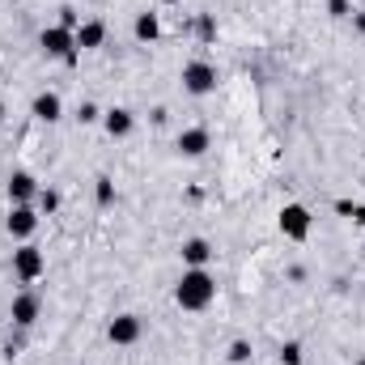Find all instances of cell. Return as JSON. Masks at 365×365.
Segmentation results:
<instances>
[{"mask_svg":"<svg viewBox=\"0 0 365 365\" xmlns=\"http://www.w3.org/2000/svg\"><path fill=\"white\" fill-rule=\"evenodd\" d=\"M212 297H217V280H212L208 268H187L175 284V302L182 310H208Z\"/></svg>","mask_w":365,"mask_h":365,"instance_id":"cell-1","label":"cell"},{"mask_svg":"<svg viewBox=\"0 0 365 365\" xmlns=\"http://www.w3.org/2000/svg\"><path fill=\"white\" fill-rule=\"evenodd\" d=\"M38 47H43L51 60H64V64H73V60H77V30L47 26V30L38 34Z\"/></svg>","mask_w":365,"mask_h":365,"instance_id":"cell-2","label":"cell"},{"mask_svg":"<svg viewBox=\"0 0 365 365\" xmlns=\"http://www.w3.org/2000/svg\"><path fill=\"white\" fill-rule=\"evenodd\" d=\"M43 272H47V255H43L34 242H21V247L13 251V276L30 284V280H38Z\"/></svg>","mask_w":365,"mask_h":365,"instance_id":"cell-3","label":"cell"},{"mask_svg":"<svg viewBox=\"0 0 365 365\" xmlns=\"http://www.w3.org/2000/svg\"><path fill=\"white\" fill-rule=\"evenodd\" d=\"M182 90L195 93V98L212 93L217 90V68H212L208 60H191V64H182Z\"/></svg>","mask_w":365,"mask_h":365,"instance_id":"cell-4","label":"cell"},{"mask_svg":"<svg viewBox=\"0 0 365 365\" xmlns=\"http://www.w3.org/2000/svg\"><path fill=\"white\" fill-rule=\"evenodd\" d=\"M280 234L289 242H306L310 238V208L306 204H284L280 208Z\"/></svg>","mask_w":365,"mask_h":365,"instance_id":"cell-5","label":"cell"},{"mask_svg":"<svg viewBox=\"0 0 365 365\" xmlns=\"http://www.w3.org/2000/svg\"><path fill=\"white\" fill-rule=\"evenodd\" d=\"M140 319L136 314H115L110 323H106V336H110V344H136L140 340Z\"/></svg>","mask_w":365,"mask_h":365,"instance_id":"cell-6","label":"cell"},{"mask_svg":"<svg viewBox=\"0 0 365 365\" xmlns=\"http://www.w3.org/2000/svg\"><path fill=\"white\" fill-rule=\"evenodd\" d=\"M34 230H38V212H34L30 204H13V212H9V234L21 238V242H30Z\"/></svg>","mask_w":365,"mask_h":365,"instance_id":"cell-7","label":"cell"},{"mask_svg":"<svg viewBox=\"0 0 365 365\" xmlns=\"http://www.w3.org/2000/svg\"><path fill=\"white\" fill-rule=\"evenodd\" d=\"M175 145H179L182 158H204V153H208V145H212V136H208V128H182Z\"/></svg>","mask_w":365,"mask_h":365,"instance_id":"cell-8","label":"cell"},{"mask_svg":"<svg viewBox=\"0 0 365 365\" xmlns=\"http://www.w3.org/2000/svg\"><path fill=\"white\" fill-rule=\"evenodd\" d=\"M38 310H43V302H38L34 293H17L13 306H9V319H13L17 327H30V323L38 319Z\"/></svg>","mask_w":365,"mask_h":365,"instance_id":"cell-9","label":"cell"},{"mask_svg":"<svg viewBox=\"0 0 365 365\" xmlns=\"http://www.w3.org/2000/svg\"><path fill=\"white\" fill-rule=\"evenodd\" d=\"M30 110H34V119H43V123H60L64 119V102H60V93L43 90L34 102H30Z\"/></svg>","mask_w":365,"mask_h":365,"instance_id":"cell-10","label":"cell"},{"mask_svg":"<svg viewBox=\"0 0 365 365\" xmlns=\"http://www.w3.org/2000/svg\"><path fill=\"white\" fill-rule=\"evenodd\" d=\"M34 195H38V179L34 175H26V170H13L9 175V200L13 204H30Z\"/></svg>","mask_w":365,"mask_h":365,"instance_id":"cell-11","label":"cell"},{"mask_svg":"<svg viewBox=\"0 0 365 365\" xmlns=\"http://www.w3.org/2000/svg\"><path fill=\"white\" fill-rule=\"evenodd\" d=\"M102 128H106V132H110V136L119 140V136H128V132L136 128V115H132L128 106H110V110L102 115Z\"/></svg>","mask_w":365,"mask_h":365,"instance_id":"cell-12","label":"cell"},{"mask_svg":"<svg viewBox=\"0 0 365 365\" xmlns=\"http://www.w3.org/2000/svg\"><path fill=\"white\" fill-rule=\"evenodd\" d=\"M106 43V26L102 21H81L77 26V51H93Z\"/></svg>","mask_w":365,"mask_h":365,"instance_id":"cell-13","label":"cell"},{"mask_svg":"<svg viewBox=\"0 0 365 365\" xmlns=\"http://www.w3.org/2000/svg\"><path fill=\"white\" fill-rule=\"evenodd\" d=\"M208 259H212V247H208L204 238H187V242H182V264H187V268H204Z\"/></svg>","mask_w":365,"mask_h":365,"instance_id":"cell-14","label":"cell"},{"mask_svg":"<svg viewBox=\"0 0 365 365\" xmlns=\"http://www.w3.org/2000/svg\"><path fill=\"white\" fill-rule=\"evenodd\" d=\"M132 30H136V38H140V43H153V38L162 34V21H158V13H149V9H145V13H136V26H132Z\"/></svg>","mask_w":365,"mask_h":365,"instance_id":"cell-15","label":"cell"},{"mask_svg":"<svg viewBox=\"0 0 365 365\" xmlns=\"http://www.w3.org/2000/svg\"><path fill=\"white\" fill-rule=\"evenodd\" d=\"M225 357H230V361H234V365H247V361H251V344H247V340H234Z\"/></svg>","mask_w":365,"mask_h":365,"instance_id":"cell-16","label":"cell"},{"mask_svg":"<svg viewBox=\"0 0 365 365\" xmlns=\"http://www.w3.org/2000/svg\"><path fill=\"white\" fill-rule=\"evenodd\" d=\"M280 365H302V344H297V340L280 344Z\"/></svg>","mask_w":365,"mask_h":365,"instance_id":"cell-17","label":"cell"},{"mask_svg":"<svg viewBox=\"0 0 365 365\" xmlns=\"http://www.w3.org/2000/svg\"><path fill=\"white\" fill-rule=\"evenodd\" d=\"M93 195H98V204H110V200H115V182L102 175V179H98V187H93Z\"/></svg>","mask_w":365,"mask_h":365,"instance_id":"cell-18","label":"cell"},{"mask_svg":"<svg viewBox=\"0 0 365 365\" xmlns=\"http://www.w3.org/2000/svg\"><path fill=\"white\" fill-rule=\"evenodd\" d=\"M195 34H200L204 43H212V38H217V21H212V17H200V21H195Z\"/></svg>","mask_w":365,"mask_h":365,"instance_id":"cell-19","label":"cell"},{"mask_svg":"<svg viewBox=\"0 0 365 365\" xmlns=\"http://www.w3.org/2000/svg\"><path fill=\"white\" fill-rule=\"evenodd\" d=\"M38 208L43 212H56L60 208V191H38Z\"/></svg>","mask_w":365,"mask_h":365,"instance_id":"cell-20","label":"cell"},{"mask_svg":"<svg viewBox=\"0 0 365 365\" xmlns=\"http://www.w3.org/2000/svg\"><path fill=\"white\" fill-rule=\"evenodd\" d=\"M77 119H81V123H98V119H102V110H98L93 102H81V110H77Z\"/></svg>","mask_w":365,"mask_h":365,"instance_id":"cell-21","label":"cell"},{"mask_svg":"<svg viewBox=\"0 0 365 365\" xmlns=\"http://www.w3.org/2000/svg\"><path fill=\"white\" fill-rule=\"evenodd\" d=\"M60 26H64V30H77V26H81L77 9H68V4H64V9H60Z\"/></svg>","mask_w":365,"mask_h":365,"instance_id":"cell-22","label":"cell"},{"mask_svg":"<svg viewBox=\"0 0 365 365\" xmlns=\"http://www.w3.org/2000/svg\"><path fill=\"white\" fill-rule=\"evenodd\" d=\"M327 13L331 17H349V0H327Z\"/></svg>","mask_w":365,"mask_h":365,"instance_id":"cell-23","label":"cell"},{"mask_svg":"<svg viewBox=\"0 0 365 365\" xmlns=\"http://www.w3.org/2000/svg\"><path fill=\"white\" fill-rule=\"evenodd\" d=\"M353 221H357V225H365V204H357V208H353Z\"/></svg>","mask_w":365,"mask_h":365,"instance_id":"cell-24","label":"cell"},{"mask_svg":"<svg viewBox=\"0 0 365 365\" xmlns=\"http://www.w3.org/2000/svg\"><path fill=\"white\" fill-rule=\"evenodd\" d=\"M353 26H357V30L365 34V13H357V17H353Z\"/></svg>","mask_w":365,"mask_h":365,"instance_id":"cell-25","label":"cell"},{"mask_svg":"<svg viewBox=\"0 0 365 365\" xmlns=\"http://www.w3.org/2000/svg\"><path fill=\"white\" fill-rule=\"evenodd\" d=\"M0 123H4V106H0Z\"/></svg>","mask_w":365,"mask_h":365,"instance_id":"cell-26","label":"cell"},{"mask_svg":"<svg viewBox=\"0 0 365 365\" xmlns=\"http://www.w3.org/2000/svg\"><path fill=\"white\" fill-rule=\"evenodd\" d=\"M353 365H365V357H361V361H353Z\"/></svg>","mask_w":365,"mask_h":365,"instance_id":"cell-27","label":"cell"}]
</instances>
